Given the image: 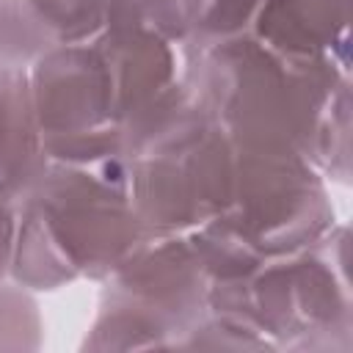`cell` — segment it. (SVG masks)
Listing matches in <instances>:
<instances>
[{
  "instance_id": "obj_7",
  "label": "cell",
  "mask_w": 353,
  "mask_h": 353,
  "mask_svg": "<svg viewBox=\"0 0 353 353\" xmlns=\"http://www.w3.org/2000/svg\"><path fill=\"white\" fill-rule=\"evenodd\" d=\"M210 276L185 234H152L105 281L83 350H182L210 314Z\"/></svg>"
},
{
  "instance_id": "obj_6",
  "label": "cell",
  "mask_w": 353,
  "mask_h": 353,
  "mask_svg": "<svg viewBox=\"0 0 353 353\" xmlns=\"http://www.w3.org/2000/svg\"><path fill=\"white\" fill-rule=\"evenodd\" d=\"M347 259V226L334 223L306 248L268 259L243 279L210 281V312L240 323L268 350L350 353L353 292Z\"/></svg>"
},
{
  "instance_id": "obj_13",
  "label": "cell",
  "mask_w": 353,
  "mask_h": 353,
  "mask_svg": "<svg viewBox=\"0 0 353 353\" xmlns=\"http://www.w3.org/2000/svg\"><path fill=\"white\" fill-rule=\"evenodd\" d=\"M41 339L44 323L30 290L0 281V350H39Z\"/></svg>"
},
{
  "instance_id": "obj_4",
  "label": "cell",
  "mask_w": 353,
  "mask_h": 353,
  "mask_svg": "<svg viewBox=\"0 0 353 353\" xmlns=\"http://www.w3.org/2000/svg\"><path fill=\"white\" fill-rule=\"evenodd\" d=\"M28 77L44 152L61 163L121 157L127 130L160 97L146 61L108 30L50 50Z\"/></svg>"
},
{
  "instance_id": "obj_10",
  "label": "cell",
  "mask_w": 353,
  "mask_h": 353,
  "mask_svg": "<svg viewBox=\"0 0 353 353\" xmlns=\"http://www.w3.org/2000/svg\"><path fill=\"white\" fill-rule=\"evenodd\" d=\"M204 0H108L105 22L143 28L171 47H185L201 22Z\"/></svg>"
},
{
  "instance_id": "obj_11",
  "label": "cell",
  "mask_w": 353,
  "mask_h": 353,
  "mask_svg": "<svg viewBox=\"0 0 353 353\" xmlns=\"http://www.w3.org/2000/svg\"><path fill=\"white\" fill-rule=\"evenodd\" d=\"M61 47L52 25L25 0H0V61L30 69L41 55Z\"/></svg>"
},
{
  "instance_id": "obj_16",
  "label": "cell",
  "mask_w": 353,
  "mask_h": 353,
  "mask_svg": "<svg viewBox=\"0 0 353 353\" xmlns=\"http://www.w3.org/2000/svg\"><path fill=\"white\" fill-rule=\"evenodd\" d=\"M14 232H17V221H0V281H6V276L11 273Z\"/></svg>"
},
{
  "instance_id": "obj_1",
  "label": "cell",
  "mask_w": 353,
  "mask_h": 353,
  "mask_svg": "<svg viewBox=\"0 0 353 353\" xmlns=\"http://www.w3.org/2000/svg\"><path fill=\"white\" fill-rule=\"evenodd\" d=\"M152 234L132 207L121 157L50 160L17 215L8 276L30 292L105 281Z\"/></svg>"
},
{
  "instance_id": "obj_8",
  "label": "cell",
  "mask_w": 353,
  "mask_h": 353,
  "mask_svg": "<svg viewBox=\"0 0 353 353\" xmlns=\"http://www.w3.org/2000/svg\"><path fill=\"white\" fill-rule=\"evenodd\" d=\"M47 163L28 69L0 61V221H17Z\"/></svg>"
},
{
  "instance_id": "obj_9",
  "label": "cell",
  "mask_w": 353,
  "mask_h": 353,
  "mask_svg": "<svg viewBox=\"0 0 353 353\" xmlns=\"http://www.w3.org/2000/svg\"><path fill=\"white\" fill-rule=\"evenodd\" d=\"M248 30L287 55L350 69V0H262Z\"/></svg>"
},
{
  "instance_id": "obj_3",
  "label": "cell",
  "mask_w": 353,
  "mask_h": 353,
  "mask_svg": "<svg viewBox=\"0 0 353 353\" xmlns=\"http://www.w3.org/2000/svg\"><path fill=\"white\" fill-rule=\"evenodd\" d=\"M121 160L138 218L154 234H185L226 210L234 143L176 80L127 130Z\"/></svg>"
},
{
  "instance_id": "obj_14",
  "label": "cell",
  "mask_w": 353,
  "mask_h": 353,
  "mask_svg": "<svg viewBox=\"0 0 353 353\" xmlns=\"http://www.w3.org/2000/svg\"><path fill=\"white\" fill-rule=\"evenodd\" d=\"M58 33L61 44H77L97 36L105 25L108 0H25Z\"/></svg>"
},
{
  "instance_id": "obj_2",
  "label": "cell",
  "mask_w": 353,
  "mask_h": 353,
  "mask_svg": "<svg viewBox=\"0 0 353 353\" xmlns=\"http://www.w3.org/2000/svg\"><path fill=\"white\" fill-rule=\"evenodd\" d=\"M350 69L287 55L251 30L182 50L179 83L215 116L234 149L295 152L312 160L320 116Z\"/></svg>"
},
{
  "instance_id": "obj_15",
  "label": "cell",
  "mask_w": 353,
  "mask_h": 353,
  "mask_svg": "<svg viewBox=\"0 0 353 353\" xmlns=\"http://www.w3.org/2000/svg\"><path fill=\"white\" fill-rule=\"evenodd\" d=\"M262 0H204V11H201V22L196 36L182 47H201L218 39H229L237 33H245L259 11Z\"/></svg>"
},
{
  "instance_id": "obj_5",
  "label": "cell",
  "mask_w": 353,
  "mask_h": 353,
  "mask_svg": "<svg viewBox=\"0 0 353 353\" xmlns=\"http://www.w3.org/2000/svg\"><path fill=\"white\" fill-rule=\"evenodd\" d=\"M234 188L223 212L185 232L210 281L243 279L323 237L334 221L325 176L295 152L234 149Z\"/></svg>"
},
{
  "instance_id": "obj_12",
  "label": "cell",
  "mask_w": 353,
  "mask_h": 353,
  "mask_svg": "<svg viewBox=\"0 0 353 353\" xmlns=\"http://www.w3.org/2000/svg\"><path fill=\"white\" fill-rule=\"evenodd\" d=\"M312 163L325 179L336 185L350 182V77L336 85L320 116L312 143Z\"/></svg>"
}]
</instances>
